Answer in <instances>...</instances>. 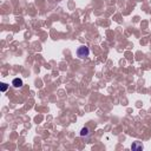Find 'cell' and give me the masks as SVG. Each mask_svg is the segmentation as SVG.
<instances>
[{
	"mask_svg": "<svg viewBox=\"0 0 151 151\" xmlns=\"http://www.w3.org/2000/svg\"><path fill=\"white\" fill-rule=\"evenodd\" d=\"M88 54H90V50H88L87 46H80V47H78V50H77V55H78L80 59L86 58Z\"/></svg>",
	"mask_w": 151,
	"mask_h": 151,
	"instance_id": "6da1fadb",
	"label": "cell"
},
{
	"mask_svg": "<svg viewBox=\"0 0 151 151\" xmlns=\"http://www.w3.org/2000/svg\"><path fill=\"white\" fill-rule=\"evenodd\" d=\"M90 134V129L88 127H83L81 131H80V136H88Z\"/></svg>",
	"mask_w": 151,
	"mask_h": 151,
	"instance_id": "277c9868",
	"label": "cell"
},
{
	"mask_svg": "<svg viewBox=\"0 0 151 151\" xmlns=\"http://www.w3.org/2000/svg\"><path fill=\"white\" fill-rule=\"evenodd\" d=\"M12 85L14 87H21L22 86V80L20 78H14L13 81H12Z\"/></svg>",
	"mask_w": 151,
	"mask_h": 151,
	"instance_id": "3957f363",
	"label": "cell"
},
{
	"mask_svg": "<svg viewBox=\"0 0 151 151\" xmlns=\"http://www.w3.org/2000/svg\"><path fill=\"white\" fill-rule=\"evenodd\" d=\"M131 149L134 150V151H140V150H143V145H142L139 142H134V143L131 145Z\"/></svg>",
	"mask_w": 151,
	"mask_h": 151,
	"instance_id": "7a4b0ae2",
	"label": "cell"
},
{
	"mask_svg": "<svg viewBox=\"0 0 151 151\" xmlns=\"http://www.w3.org/2000/svg\"><path fill=\"white\" fill-rule=\"evenodd\" d=\"M7 87H8V85H7L6 83H1V91H2V92H5V91L7 90Z\"/></svg>",
	"mask_w": 151,
	"mask_h": 151,
	"instance_id": "5b68a950",
	"label": "cell"
}]
</instances>
